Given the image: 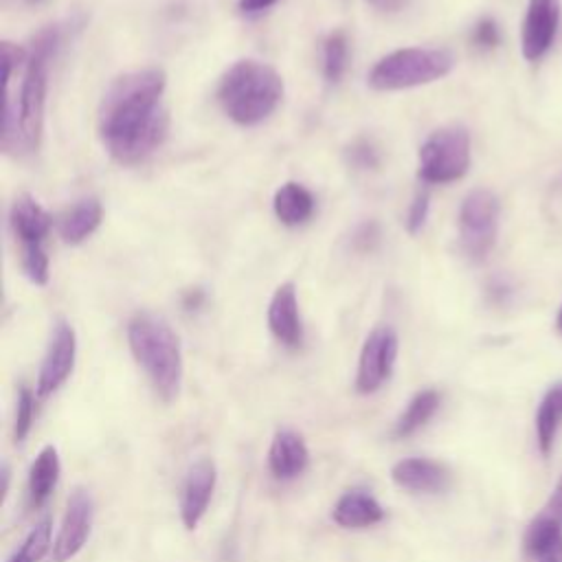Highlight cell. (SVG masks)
<instances>
[{"label": "cell", "instance_id": "obj_1", "mask_svg": "<svg viewBox=\"0 0 562 562\" xmlns=\"http://www.w3.org/2000/svg\"><path fill=\"white\" fill-rule=\"evenodd\" d=\"M165 86L167 78L161 69H143L117 78L106 91L97 128L104 148L117 163L137 165L167 139Z\"/></svg>", "mask_w": 562, "mask_h": 562}, {"label": "cell", "instance_id": "obj_2", "mask_svg": "<svg viewBox=\"0 0 562 562\" xmlns=\"http://www.w3.org/2000/svg\"><path fill=\"white\" fill-rule=\"evenodd\" d=\"M62 47L60 25L40 32L27 51L21 89L5 95L3 110V150L8 154H32L40 148L45 128V104L49 86V67Z\"/></svg>", "mask_w": 562, "mask_h": 562}, {"label": "cell", "instance_id": "obj_3", "mask_svg": "<svg viewBox=\"0 0 562 562\" xmlns=\"http://www.w3.org/2000/svg\"><path fill=\"white\" fill-rule=\"evenodd\" d=\"M128 346L163 402H174L183 385V352L172 326L152 313H137L128 324Z\"/></svg>", "mask_w": 562, "mask_h": 562}, {"label": "cell", "instance_id": "obj_4", "mask_svg": "<svg viewBox=\"0 0 562 562\" xmlns=\"http://www.w3.org/2000/svg\"><path fill=\"white\" fill-rule=\"evenodd\" d=\"M284 99V80L259 60L235 62L220 80L218 102L224 115L237 126L266 121Z\"/></svg>", "mask_w": 562, "mask_h": 562}, {"label": "cell", "instance_id": "obj_5", "mask_svg": "<svg viewBox=\"0 0 562 562\" xmlns=\"http://www.w3.org/2000/svg\"><path fill=\"white\" fill-rule=\"evenodd\" d=\"M453 67L455 56L446 49H398L376 62V67L370 73V86L380 93L418 89L446 78L453 71Z\"/></svg>", "mask_w": 562, "mask_h": 562}, {"label": "cell", "instance_id": "obj_6", "mask_svg": "<svg viewBox=\"0 0 562 562\" xmlns=\"http://www.w3.org/2000/svg\"><path fill=\"white\" fill-rule=\"evenodd\" d=\"M418 176L429 185H448L470 167V134L464 126L435 130L420 148Z\"/></svg>", "mask_w": 562, "mask_h": 562}, {"label": "cell", "instance_id": "obj_7", "mask_svg": "<svg viewBox=\"0 0 562 562\" xmlns=\"http://www.w3.org/2000/svg\"><path fill=\"white\" fill-rule=\"evenodd\" d=\"M499 198L490 189L470 191L459 209V242L470 261H483L496 244Z\"/></svg>", "mask_w": 562, "mask_h": 562}, {"label": "cell", "instance_id": "obj_8", "mask_svg": "<svg viewBox=\"0 0 562 562\" xmlns=\"http://www.w3.org/2000/svg\"><path fill=\"white\" fill-rule=\"evenodd\" d=\"M398 350H400V339L394 328L380 326L372 330V335L365 339V346L359 359V372H356L359 394L363 396L376 394L391 378L398 361Z\"/></svg>", "mask_w": 562, "mask_h": 562}, {"label": "cell", "instance_id": "obj_9", "mask_svg": "<svg viewBox=\"0 0 562 562\" xmlns=\"http://www.w3.org/2000/svg\"><path fill=\"white\" fill-rule=\"evenodd\" d=\"M95 503L86 488H75L67 501L62 527L54 542V562L73 560L91 538Z\"/></svg>", "mask_w": 562, "mask_h": 562}, {"label": "cell", "instance_id": "obj_10", "mask_svg": "<svg viewBox=\"0 0 562 562\" xmlns=\"http://www.w3.org/2000/svg\"><path fill=\"white\" fill-rule=\"evenodd\" d=\"M75 356H78L75 330L69 321H58L51 332V341L38 374V385H36L38 398L45 400L54 396L69 380L75 367Z\"/></svg>", "mask_w": 562, "mask_h": 562}, {"label": "cell", "instance_id": "obj_11", "mask_svg": "<svg viewBox=\"0 0 562 562\" xmlns=\"http://www.w3.org/2000/svg\"><path fill=\"white\" fill-rule=\"evenodd\" d=\"M215 481H218V470L215 464L209 457L198 459L196 464L189 466L183 488H180V520L185 525V529L194 531L198 529L200 520L204 518L213 490H215Z\"/></svg>", "mask_w": 562, "mask_h": 562}, {"label": "cell", "instance_id": "obj_12", "mask_svg": "<svg viewBox=\"0 0 562 562\" xmlns=\"http://www.w3.org/2000/svg\"><path fill=\"white\" fill-rule=\"evenodd\" d=\"M560 25V0H529L520 49L527 62H538L553 45Z\"/></svg>", "mask_w": 562, "mask_h": 562}, {"label": "cell", "instance_id": "obj_13", "mask_svg": "<svg viewBox=\"0 0 562 562\" xmlns=\"http://www.w3.org/2000/svg\"><path fill=\"white\" fill-rule=\"evenodd\" d=\"M268 328L272 337L291 350L302 346L304 328L300 317V300L295 284H281L268 306Z\"/></svg>", "mask_w": 562, "mask_h": 562}, {"label": "cell", "instance_id": "obj_14", "mask_svg": "<svg viewBox=\"0 0 562 562\" xmlns=\"http://www.w3.org/2000/svg\"><path fill=\"white\" fill-rule=\"evenodd\" d=\"M391 479L402 490L415 494H437L450 485V470L435 459L409 457L400 459L391 468Z\"/></svg>", "mask_w": 562, "mask_h": 562}, {"label": "cell", "instance_id": "obj_15", "mask_svg": "<svg viewBox=\"0 0 562 562\" xmlns=\"http://www.w3.org/2000/svg\"><path fill=\"white\" fill-rule=\"evenodd\" d=\"M311 464V450L306 440L293 431L281 429L274 433L268 450V468L274 479L291 481L306 472Z\"/></svg>", "mask_w": 562, "mask_h": 562}, {"label": "cell", "instance_id": "obj_16", "mask_svg": "<svg viewBox=\"0 0 562 562\" xmlns=\"http://www.w3.org/2000/svg\"><path fill=\"white\" fill-rule=\"evenodd\" d=\"M10 222L14 229V235L21 239V246H40L45 244V237L51 229V215L49 211L34 198V196H21L12 204Z\"/></svg>", "mask_w": 562, "mask_h": 562}, {"label": "cell", "instance_id": "obj_17", "mask_svg": "<svg viewBox=\"0 0 562 562\" xmlns=\"http://www.w3.org/2000/svg\"><path fill=\"white\" fill-rule=\"evenodd\" d=\"M383 518V505L365 490L346 492L332 510V520L343 529H365L378 525Z\"/></svg>", "mask_w": 562, "mask_h": 562}, {"label": "cell", "instance_id": "obj_18", "mask_svg": "<svg viewBox=\"0 0 562 562\" xmlns=\"http://www.w3.org/2000/svg\"><path fill=\"white\" fill-rule=\"evenodd\" d=\"M525 551L538 562H562V523L549 514L534 518L525 531Z\"/></svg>", "mask_w": 562, "mask_h": 562}, {"label": "cell", "instance_id": "obj_19", "mask_svg": "<svg viewBox=\"0 0 562 562\" xmlns=\"http://www.w3.org/2000/svg\"><path fill=\"white\" fill-rule=\"evenodd\" d=\"M315 196L302 183H284L272 198L274 215L281 224L300 226L306 224L315 213Z\"/></svg>", "mask_w": 562, "mask_h": 562}, {"label": "cell", "instance_id": "obj_20", "mask_svg": "<svg viewBox=\"0 0 562 562\" xmlns=\"http://www.w3.org/2000/svg\"><path fill=\"white\" fill-rule=\"evenodd\" d=\"M104 207L97 198H84L65 213L60 222V235L67 244H82L89 239L102 224Z\"/></svg>", "mask_w": 562, "mask_h": 562}, {"label": "cell", "instance_id": "obj_21", "mask_svg": "<svg viewBox=\"0 0 562 562\" xmlns=\"http://www.w3.org/2000/svg\"><path fill=\"white\" fill-rule=\"evenodd\" d=\"M62 464L56 446H45L30 468V496L36 507L45 505L60 481Z\"/></svg>", "mask_w": 562, "mask_h": 562}, {"label": "cell", "instance_id": "obj_22", "mask_svg": "<svg viewBox=\"0 0 562 562\" xmlns=\"http://www.w3.org/2000/svg\"><path fill=\"white\" fill-rule=\"evenodd\" d=\"M560 426H562V380L553 383L547 389L536 411V440L545 457L551 453Z\"/></svg>", "mask_w": 562, "mask_h": 562}, {"label": "cell", "instance_id": "obj_23", "mask_svg": "<svg viewBox=\"0 0 562 562\" xmlns=\"http://www.w3.org/2000/svg\"><path fill=\"white\" fill-rule=\"evenodd\" d=\"M442 402V396L435 389H422L418 391L411 402L407 405V409L402 411V415L396 422L394 435L396 437H411L413 433H418L422 426L429 424V420L437 413Z\"/></svg>", "mask_w": 562, "mask_h": 562}, {"label": "cell", "instance_id": "obj_24", "mask_svg": "<svg viewBox=\"0 0 562 562\" xmlns=\"http://www.w3.org/2000/svg\"><path fill=\"white\" fill-rule=\"evenodd\" d=\"M51 531H54V518L43 516L25 536L23 545L8 558V562H40L51 547Z\"/></svg>", "mask_w": 562, "mask_h": 562}, {"label": "cell", "instance_id": "obj_25", "mask_svg": "<svg viewBox=\"0 0 562 562\" xmlns=\"http://www.w3.org/2000/svg\"><path fill=\"white\" fill-rule=\"evenodd\" d=\"M350 43L343 32H332L324 40V75L330 84H339L348 71Z\"/></svg>", "mask_w": 562, "mask_h": 562}, {"label": "cell", "instance_id": "obj_26", "mask_svg": "<svg viewBox=\"0 0 562 562\" xmlns=\"http://www.w3.org/2000/svg\"><path fill=\"white\" fill-rule=\"evenodd\" d=\"M23 270L27 279L36 286H47L49 284V255L45 250V244L40 246H23Z\"/></svg>", "mask_w": 562, "mask_h": 562}, {"label": "cell", "instance_id": "obj_27", "mask_svg": "<svg viewBox=\"0 0 562 562\" xmlns=\"http://www.w3.org/2000/svg\"><path fill=\"white\" fill-rule=\"evenodd\" d=\"M34 411H36V396L30 387H21L19 402H16V422H14V440L25 442L32 426H34Z\"/></svg>", "mask_w": 562, "mask_h": 562}, {"label": "cell", "instance_id": "obj_28", "mask_svg": "<svg viewBox=\"0 0 562 562\" xmlns=\"http://www.w3.org/2000/svg\"><path fill=\"white\" fill-rule=\"evenodd\" d=\"M348 161L354 169H363V172L378 169L380 167V152L372 141L359 139L348 148Z\"/></svg>", "mask_w": 562, "mask_h": 562}, {"label": "cell", "instance_id": "obj_29", "mask_svg": "<svg viewBox=\"0 0 562 562\" xmlns=\"http://www.w3.org/2000/svg\"><path fill=\"white\" fill-rule=\"evenodd\" d=\"M472 45L479 51H492L501 45V32L494 19H481L472 30Z\"/></svg>", "mask_w": 562, "mask_h": 562}, {"label": "cell", "instance_id": "obj_30", "mask_svg": "<svg viewBox=\"0 0 562 562\" xmlns=\"http://www.w3.org/2000/svg\"><path fill=\"white\" fill-rule=\"evenodd\" d=\"M429 209H431L429 194L426 191H418V196L413 198V202L409 207V215H407V231L411 235L422 231V226L426 224V218H429Z\"/></svg>", "mask_w": 562, "mask_h": 562}, {"label": "cell", "instance_id": "obj_31", "mask_svg": "<svg viewBox=\"0 0 562 562\" xmlns=\"http://www.w3.org/2000/svg\"><path fill=\"white\" fill-rule=\"evenodd\" d=\"M352 242H354V248H356L359 253H372V250H376V246H378V242H380V226H378L376 222H365V224H361V226L356 229Z\"/></svg>", "mask_w": 562, "mask_h": 562}, {"label": "cell", "instance_id": "obj_32", "mask_svg": "<svg viewBox=\"0 0 562 562\" xmlns=\"http://www.w3.org/2000/svg\"><path fill=\"white\" fill-rule=\"evenodd\" d=\"M279 0H237V10L242 16H261L264 12L272 10Z\"/></svg>", "mask_w": 562, "mask_h": 562}, {"label": "cell", "instance_id": "obj_33", "mask_svg": "<svg viewBox=\"0 0 562 562\" xmlns=\"http://www.w3.org/2000/svg\"><path fill=\"white\" fill-rule=\"evenodd\" d=\"M545 514H549L551 518L562 523V475H560L558 485H555V490H553V494H551V499H549V503L545 507Z\"/></svg>", "mask_w": 562, "mask_h": 562}, {"label": "cell", "instance_id": "obj_34", "mask_svg": "<svg viewBox=\"0 0 562 562\" xmlns=\"http://www.w3.org/2000/svg\"><path fill=\"white\" fill-rule=\"evenodd\" d=\"M367 3L372 5V8H376L378 12H387V14H391V12H400L409 0H367Z\"/></svg>", "mask_w": 562, "mask_h": 562}, {"label": "cell", "instance_id": "obj_35", "mask_svg": "<svg viewBox=\"0 0 562 562\" xmlns=\"http://www.w3.org/2000/svg\"><path fill=\"white\" fill-rule=\"evenodd\" d=\"M202 302H204V293H202L200 289H194V291H189V293L185 295L183 306H185L187 311H198V308L202 306Z\"/></svg>", "mask_w": 562, "mask_h": 562}, {"label": "cell", "instance_id": "obj_36", "mask_svg": "<svg viewBox=\"0 0 562 562\" xmlns=\"http://www.w3.org/2000/svg\"><path fill=\"white\" fill-rule=\"evenodd\" d=\"M0 475H3V496H5L10 492V479H12V470H10L8 461L3 464V470H0Z\"/></svg>", "mask_w": 562, "mask_h": 562}, {"label": "cell", "instance_id": "obj_37", "mask_svg": "<svg viewBox=\"0 0 562 562\" xmlns=\"http://www.w3.org/2000/svg\"><path fill=\"white\" fill-rule=\"evenodd\" d=\"M555 330L562 335V306H560V313H558V319H555Z\"/></svg>", "mask_w": 562, "mask_h": 562}, {"label": "cell", "instance_id": "obj_38", "mask_svg": "<svg viewBox=\"0 0 562 562\" xmlns=\"http://www.w3.org/2000/svg\"><path fill=\"white\" fill-rule=\"evenodd\" d=\"M30 3H32V5H40V3H43V0H30Z\"/></svg>", "mask_w": 562, "mask_h": 562}]
</instances>
